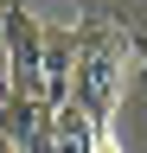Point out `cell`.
I'll list each match as a JSON object with an SVG mask.
<instances>
[{"instance_id": "cell-5", "label": "cell", "mask_w": 147, "mask_h": 153, "mask_svg": "<svg viewBox=\"0 0 147 153\" xmlns=\"http://www.w3.org/2000/svg\"><path fill=\"white\" fill-rule=\"evenodd\" d=\"M96 153H122V147H115V140H109V134H102V140H96Z\"/></svg>"}, {"instance_id": "cell-3", "label": "cell", "mask_w": 147, "mask_h": 153, "mask_svg": "<svg viewBox=\"0 0 147 153\" xmlns=\"http://www.w3.org/2000/svg\"><path fill=\"white\" fill-rule=\"evenodd\" d=\"M0 140L19 153H51V102L39 96H0Z\"/></svg>"}, {"instance_id": "cell-4", "label": "cell", "mask_w": 147, "mask_h": 153, "mask_svg": "<svg viewBox=\"0 0 147 153\" xmlns=\"http://www.w3.org/2000/svg\"><path fill=\"white\" fill-rule=\"evenodd\" d=\"M96 140H102V121H90L77 102L51 108V153H96Z\"/></svg>"}, {"instance_id": "cell-2", "label": "cell", "mask_w": 147, "mask_h": 153, "mask_svg": "<svg viewBox=\"0 0 147 153\" xmlns=\"http://www.w3.org/2000/svg\"><path fill=\"white\" fill-rule=\"evenodd\" d=\"M0 76H7V96L45 102V19L26 7L0 13Z\"/></svg>"}, {"instance_id": "cell-1", "label": "cell", "mask_w": 147, "mask_h": 153, "mask_svg": "<svg viewBox=\"0 0 147 153\" xmlns=\"http://www.w3.org/2000/svg\"><path fill=\"white\" fill-rule=\"evenodd\" d=\"M122 70L128 51L115 32H77V70H70V102H77L90 121H109L122 96Z\"/></svg>"}, {"instance_id": "cell-6", "label": "cell", "mask_w": 147, "mask_h": 153, "mask_svg": "<svg viewBox=\"0 0 147 153\" xmlns=\"http://www.w3.org/2000/svg\"><path fill=\"white\" fill-rule=\"evenodd\" d=\"M0 153H19V147H7V140H0Z\"/></svg>"}]
</instances>
